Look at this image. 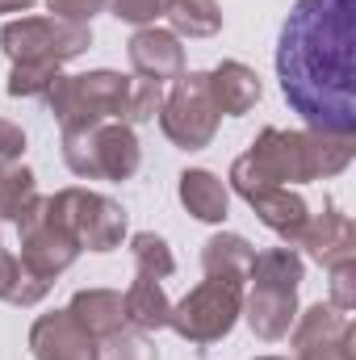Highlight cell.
Segmentation results:
<instances>
[{"label": "cell", "instance_id": "6da1fadb", "mask_svg": "<svg viewBox=\"0 0 356 360\" xmlns=\"http://www.w3.org/2000/svg\"><path fill=\"white\" fill-rule=\"evenodd\" d=\"M289 109L327 134H356V0H298L276 38Z\"/></svg>", "mask_w": 356, "mask_h": 360}, {"label": "cell", "instance_id": "7a4b0ae2", "mask_svg": "<svg viewBox=\"0 0 356 360\" xmlns=\"http://www.w3.org/2000/svg\"><path fill=\"white\" fill-rule=\"evenodd\" d=\"M356 155V134H327V130H281L265 126L256 143L231 164L227 184L239 197H252L276 184H310V180L340 176Z\"/></svg>", "mask_w": 356, "mask_h": 360}, {"label": "cell", "instance_id": "3957f363", "mask_svg": "<svg viewBox=\"0 0 356 360\" xmlns=\"http://www.w3.org/2000/svg\"><path fill=\"white\" fill-rule=\"evenodd\" d=\"M306 276V260L302 252L293 248H268V252H256L252 260V289H243V314L252 335L265 340V344H276L289 335L293 319H298V285Z\"/></svg>", "mask_w": 356, "mask_h": 360}, {"label": "cell", "instance_id": "277c9868", "mask_svg": "<svg viewBox=\"0 0 356 360\" xmlns=\"http://www.w3.org/2000/svg\"><path fill=\"white\" fill-rule=\"evenodd\" d=\"M63 134V164L80 180H130L143 168V147L130 122H92Z\"/></svg>", "mask_w": 356, "mask_h": 360}, {"label": "cell", "instance_id": "5b68a950", "mask_svg": "<svg viewBox=\"0 0 356 360\" xmlns=\"http://www.w3.org/2000/svg\"><path fill=\"white\" fill-rule=\"evenodd\" d=\"M130 89H134L130 76L96 68V72H80V76H59L46 92V105H51L59 130L92 126V122H126Z\"/></svg>", "mask_w": 356, "mask_h": 360}, {"label": "cell", "instance_id": "8992f818", "mask_svg": "<svg viewBox=\"0 0 356 360\" xmlns=\"http://www.w3.org/2000/svg\"><path fill=\"white\" fill-rule=\"evenodd\" d=\"M239 314H243V285L205 276L180 302H172L168 327L177 331L189 348H214V344H222L235 331Z\"/></svg>", "mask_w": 356, "mask_h": 360}, {"label": "cell", "instance_id": "52a82bcc", "mask_svg": "<svg viewBox=\"0 0 356 360\" xmlns=\"http://www.w3.org/2000/svg\"><path fill=\"white\" fill-rule=\"evenodd\" d=\"M218 122L222 113L214 105L205 72H184L180 80H172V89L164 92V105H160V130L172 147L205 151L218 134Z\"/></svg>", "mask_w": 356, "mask_h": 360}, {"label": "cell", "instance_id": "ba28073f", "mask_svg": "<svg viewBox=\"0 0 356 360\" xmlns=\"http://www.w3.org/2000/svg\"><path fill=\"white\" fill-rule=\"evenodd\" d=\"M92 46V25H68L55 17H13L0 25V51L8 63H68Z\"/></svg>", "mask_w": 356, "mask_h": 360}, {"label": "cell", "instance_id": "9c48e42d", "mask_svg": "<svg viewBox=\"0 0 356 360\" xmlns=\"http://www.w3.org/2000/svg\"><path fill=\"white\" fill-rule=\"evenodd\" d=\"M51 210L68 226V235L80 243V252H113L126 239V210L105 193L72 184L51 193Z\"/></svg>", "mask_w": 356, "mask_h": 360}, {"label": "cell", "instance_id": "30bf717a", "mask_svg": "<svg viewBox=\"0 0 356 360\" xmlns=\"http://www.w3.org/2000/svg\"><path fill=\"white\" fill-rule=\"evenodd\" d=\"M17 243H21V256L17 260L34 272V276H42V281L63 276V272L80 260V243L68 235V226L51 210V197H42V193L17 218Z\"/></svg>", "mask_w": 356, "mask_h": 360}, {"label": "cell", "instance_id": "8fae6325", "mask_svg": "<svg viewBox=\"0 0 356 360\" xmlns=\"http://www.w3.org/2000/svg\"><path fill=\"white\" fill-rule=\"evenodd\" d=\"M289 344H293V360H356L352 319L331 302H314L298 310L289 327Z\"/></svg>", "mask_w": 356, "mask_h": 360}, {"label": "cell", "instance_id": "7c38bea8", "mask_svg": "<svg viewBox=\"0 0 356 360\" xmlns=\"http://www.w3.org/2000/svg\"><path fill=\"white\" fill-rule=\"evenodd\" d=\"M126 55H130V68L139 80H155V84H172L184 76V46L172 30H160V25H143L130 34L126 42Z\"/></svg>", "mask_w": 356, "mask_h": 360}, {"label": "cell", "instance_id": "4fadbf2b", "mask_svg": "<svg viewBox=\"0 0 356 360\" xmlns=\"http://www.w3.org/2000/svg\"><path fill=\"white\" fill-rule=\"evenodd\" d=\"M30 352L34 360H96V340L63 310L38 314L30 327Z\"/></svg>", "mask_w": 356, "mask_h": 360}, {"label": "cell", "instance_id": "5bb4252c", "mask_svg": "<svg viewBox=\"0 0 356 360\" xmlns=\"http://www.w3.org/2000/svg\"><path fill=\"white\" fill-rule=\"evenodd\" d=\"M298 252H306L314 264L331 269L340 260H356V226L340 205H323V214H310Z\"/></svg>", "mask_w": 356, "mask_h": 360}, {"label": "cell", "instance_id": "9a60e30c", "mask_svg": "<svg viewBox=\"0 0 356 360\" xmlns=\"http://www.w3.org/2000/svg\"><path fill=\"white\" fill-rule=\"evenodd\" d=\"M243 201L252 205V214L265 222L268 231L281 239V248H293L298 252V239H302V231L310 222V205H306V197L298 188L276 184V188H260V193H252Z\"/></svg>", "mask_w": 356, "mask_h": 360}, {"label": "cell", "instance_id": "2e32d148", "mask_svg": "<svg viewBox=\"0 0 356 360\" xmlns=\"http://www.w3.org/2000/svg\"><path fill=\"white\" fill-rule=\"evenodd\" d=\"M210 76V92H214V105H218V113L222 117H243V113H252L256 105H260V96H265V84H260V76L248 68V63H239V59H222L214 72H205Z\"/></svg>", "mask_w": 356, "mask_h": 360}, {"label": "cell", "instance_id": "e0dca14e", "mask_svg": "<svg viewBox=\"0 0 356 360\" xmlns=\"http://www.w3.org/2000/svg\"><path fill=\"white\" fill-rule=\"evenodd\" d=\"M177 197L197 222H222L231 214V188L210 168H184L177 176Z\"/></svg>", "mask_w": 356, "mask_h": 360}, {"label": "cell", "instance_id": "ac0fdd59", "mask_svg": "<svg viewBox=\"0 0 356 360\" xmlns=\"http://www.w3.org/2000/svg\"><path fill=\"white\" fill-rule=\"evenodd\" d=\"M68 314L89 331L96 344L126 327V306H122L117 289H76L72 302H68Z\"/></svg>", "mask_w": 356, "mask_h": 360}, {"label": "cell", "instance_id": "d6986e66", "mask_svg": "<svg viewBox=\"0 0 356 360\" xmlns=\"http://www.w3.org/2000/svg\"><path fill=\"white\" fill-rule=\"evenodd\" d=\"M256 260V248L243 239V235H210L201 243V272L214 276V281H231V285H248V272Z\"/></svg>", "mask_w": 356, "mask_h": 360}, {"label": "cell", "instance_id": "ffe728a7", "mask_svg": "<svg viewBox=\"0 0 356 360\" xmlns=\"http://www.w3.org/2000/svg\"><path fill=\"white\" fill-rule=\"evenodd\" d=\"M122 306H126V327H139L147 335L164 331L168 327V314H172V302L164 293V281L155 276H139L130 281V289L122 293Z\"/></svg>", "mask_w": 356, "mask_h": 360}, {"label": "cell", "instance_id": "44dd1931", "mask_svg": "<svg viewBox=\"0 0 356 360\" xmlns=\"http://www.w3.org/2000/svg\"><path fill=\"white\" fill-rule=\"evenodd\" d=\"M164 17H168V30L177 38H214L222 30L218 0H168Z\"/></svg>", "mask_w": 356, "mask_h": 360}, {"label": "cell", "instance_id": "7402d4cb", "mask_svg": "<svg viewBox=\"0 0 356 360\" xmlns=\"http://www.w3.org/2000/svg\"><path fill=\"white\" fill-rule=\"evenodd\" d=\"M51 293V281H42V276H34V272L25 269L13 252H4L0 248V302H8V306H38L42 297Z\"/></svg>", "mask_w": 356, "mask_h": 360}, {"label": "cell", "instance_id": "603a6c76", "mask_svg": "<svg viewBox=\"0 0 356 360\" xmlns=\"http://www.w3.org/2000/svg\"><path fill=\"white\" fill-rule=\"evenodd\" d=\"M38 197V176L25 164H4L0 160V222H17L21 210Z\"/></svg>", "mask_w": 356, "mask_h": 360}, {"label": "cell", "instance_id": "cb8c5ba5", "mask_svg": "<svg viewBox=\"0 0 356 360\" xmlns=\"http://www.w3.org/2000/svg\"><path fill=\"white\" fill-rule=\"evenodd\" d=\"M130 256H134V272H139V276L168 281V276L177 272V256H172L168 239L155 235V231H139V235H130Z\"/></svg>", "mask_w": 356, "mask_h": 360}, {"label": "cell", "instance_id": "d4e9b609", "mask_svg": "<svg viewBox=\"0 0 356 360\" xmlns=\"http://www.w3.org/2000/svg\"><path fill=\"white\" fill-rule=\"evenodd\" d=\"M96 360H160V348L147 331L139 327H122L117 335L96 344Z\"/></svg>", "mask_w": 356, "mask_h": 360}, {"label": "cell", "instance_id": "484cf974", "mask_svg": "<svg viewBox=\"0 0 356 360\" xmlns=\"http://www.w3.org/2000/svg\"><path fill=\"white\" fill-rule=\"evenodd\" d=\"M59 76H63L59 63H13L4 92L8 96H46Z\"/></svg>", "mask_w": 356, "mask_h": 360}, {"label": "cell", "instance_id": "4316f807", "mask_svg": "<svg viewBox=\"0 0 356 360\" xmlns=\"http://www.w3.org/2000/svg\"><path fill=\"white\" fill-rule=\"evenodd\" d=\"M160 105H164V84H155V80H134V89H130V109H126V122H130V126L155 122V117H160Z\"/></svg>", "mask_w": 356, "mask_h": 360}, {"label": "cell", "instance_id": "83f0119b", "mask_svg": "<svg viewBox=\"0 0 356 360\" xmlns=\"http://www.w3.org/2000/svg\"><path fill=\"white\" fill-rule=\"evenodd\" d=\"M105 8L117 17V21H126V25H155L160 17H164V8H168V0H105Z\"/></svg>", "mask_w": 356, "mask_h": 360}, {"label": "cell", "instance_id": "f1b7e54d", "mask_svg": "<svg viewBox=\"0 0 356 360\" xmlns=\"http://www.w3.org/2000/svg\"><path fill=\"white\" fill-rule=\"evenodd\" d=\"M331 306L336 310H356V260H340L331 264Z\"/></svg>", "mask_w": 356, "mask_h": 360}, {"label": "cell", "instance_id": "f546056e", "mask_svg": "<svg viewBox=\"0 0 356 360\" xmlns=\"http://www.w3.org/2000/svg\"><path fill=\"white\" fill-rule=\"evenodd\" d=\"M46 13L68 25H92V17L105 13V0H46Z\"/></svg>", "mask_w": 356, "mask_h": 360}, {"label": "cell", "instance_id": "4dcf8cb0", "mask_svg": "<svg viewBox=\"0 0 356 360\" xmlns=\"http://www.w3.org/2000/svg\"><path fill=\"white\" fill-rule=\"evenodd\" d=\"M21 155H25V130L17 122L0 117V160L4 164H21Z\"/></svg>", "mask_w": 356, "mask_h": 360}, {"label": "cell", "instance_id": "1f68e13d", "mask_svg": "<svg viewBox=\"0 0 356 360\" xmlns=\"http://www.w3.org/2000/svg\"><path fill=\"white\" fill-rule=\"evenodd\" d=\"M38 0H0V13H30Z\"/></svg>", "mask_w": 356, "mask_h": 360}, {"label": "cell", "instance_id": "d6a6232c", "mask_svg": "<svg viewBox=\"0 0 356 360\" xmlns=\"http://www.w3.org/2000/svg\"><path fill=\"white\" fill-rule=\"evenodd\" d=\"M256 360H293V356H256Z\"/></svg>", "mask_w": 356, "mask_h": 360}]
</instances>
